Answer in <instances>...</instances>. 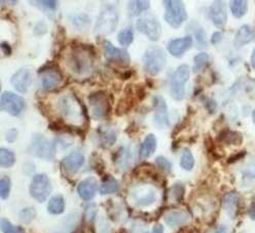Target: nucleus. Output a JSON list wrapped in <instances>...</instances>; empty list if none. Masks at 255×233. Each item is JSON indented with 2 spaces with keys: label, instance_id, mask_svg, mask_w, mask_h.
I'll return each mask as SVG.
<instances>
[{
  "label": "nucleus",
  "instance_id": "f257e3e1",
  "mask_svg": "<svg viewBox=\"0 0 255 233\" xmlns=\"http://www.w3.org/2000/svg\"><path fill=\"white\" fill-rule=\"evenodd\" d=\"M95 55L93 45L79 44L73 46L67 59V65L70 71L78 76H85L91 73Z\"/></svg>",
  "mask_w": 255,
  "mask_h": 233
},
{
  "label": "nucleus",
  "instance_id": "f03ea898",
  "mask_svg": "<svg viewBox=\"0 0 255 233\" xmlns=\"http://www.w3.org/2000/svg\"><path fill=\"white\" fill-rule=\"evenodd\" d=\"M143 69L151 75L155 76L161 73L166 66V55L159 46H149L142 58Z\"/></svg>",
  "mask_w": 255,
  "mask_h": 233
},
{
  "label": "nucleus",
  "instance_id": "7ed1b4c3",
  "mask_svg": "<svg viewBox=\"0 0 255 233\" xmlns=\"http://www.w3.org/2000/svg\"><path fill=\"white\" fill-rule=\"evenodd\" d=\"M30 153L44 160H53L56 154V143L47 140L41 134H33L29 147Z\"/></svg>",
  "mask_w": 255,
  "mask_h": 233
},
{
  "label": "nucleus",
  "instance_id": "20e7f679",
  "mask_svg": "<svg viewBox=\"0 0 255 233\" xmlns=\"http://www.w3.org/2000/svg\"><path fill=\"white\" fill-rule=\"evenodd\" d=\"M118 22L119 13L116 7L110 4H105L100 11L97 23H96L95 32L103 35L114 32L118 26Z\"/></svg>",
  "mask_w": 255,
  "mask_h": 233
},
{
  "label": "nucleus",
  "instance_id": "39448f33",
  "mask_svg": "<svg viewBox=\"0 0 255 233\" xmlns=\"http://www.w3.org/2000/svg\"><path fill=\"white\" fill-rule=\"evenodd\" d=\"M88 100L91 116L94 119H103L109 115L111 110V103L105 91H94L89 96Z\"/></svg>",
  "mask_w": 255,
  "mask_h": 233
},
{
  "label": "nucleus",
  "instance_id": "423d86ee",
  "mask_svg": "<svg viewBox=\"0 0 255 233\" xmlns=\"http://www.w3.org/2000/svg\"><path fill=\"white\" fill-rule=\"evenodd\" d=\"M165 21L173 28H179L187 19L185 5L180 0H165Z\"/></svg>",
  "mask_w": 255,
  "mask_h": 233
},
{
  "label": "nucleus",
  "instance_id": "0eeeda50",
  "mask_svg": "<svg viewBox=\"0 0 255 233\" xmlns=\"http://www.w3.org/2000/svg\"><path fill=\"white\" fill-rule=\"evenodd\" d=\"M190 70L187 65L179 66L176 71L174 72L171 81H170V94L171 97L176 100L181 101L185 96V88L184 85L189 78Z\"/></svg>",
  "mask_w": 255,
  "mask_h": 233
},
{
  "label": "nucleus",
  "instance_id": "6e6552de",
  "mask_svg": "<svg viewBox=\"0 0 255 233\" xmlns=\"http://www.w3.org/2000/svg\"><path fill=\"white\" fill-rule=\"evenodd\" d=\"M38 74L41 75V86L44 90H52L58 87L63 81V74L60 68L51 63H46L39 70Z\"/></svg>",
  "mask_w": 255,
  "mask_h": 233
},
{
  "label": "nucleus",
  "instance_id": "1a4fd4ad",
  "mask_svg": "<svg viewBox=\"0 0 255 233\" xmlns=\"http://www.w3.org/2000/svg\"><path fill=\"white\" fill-rule=\"evenodd\" d=\"M29 192L38 203H44L52 192V184L49 177L44 174L35 175L30 184Z\"/></svg>",
  "mask_w": 255,
  "mask_h": 233
},
{
  "label": "nucleus",
  "instance_id": "9d476101",
  "mask_svg": "<svg viewBox=\"0 0 255 233\" xmlns=\"http://www.w3.org/2000/svg\"><path fill=\"white\" fill-rule=\"evenodd\" d=\"M136 28L140 33L147 36L151 41H157L162 35V26L153 15H145L136 22Z\"/></svg>",
  "mask_w": 255,
  "mask_h": 233
},
{
  "label": "nucleus",
  "instance_id": "9b49d317",
  "mask_svg": "<svg viewBox=\"0 0 255 233\" xmlns=\"http://www.w3.org/2000/svg\"><path fill=\"white\" fill-rule=\"evenodd\" d=\"M25 107V100L11 91H3L0 97V109L12 116L22 113Z\"/></svg>",
  "mask_w": 255,
  "mask_h": 233
},
{
  "label": "nucleus",
  "instance_id": "f8f14e48",
  "mask_svg": "<svg viewBox=\"0 0 255 233\" xmlns=\"http://www.w3.org/2000/svg\"><path fill=\"white\" fill-rule=\"evenodd\" d=\"M103 52L105 59L108 62H110V63L119 64L121 66H128L130 64L131 58L129 53L126 50L116 48V46L108 40L103 41Z\"/></svg>",
  "mask_w": 255,
  "mask_h": 233
},
{
  "label": "nucleus",
  "instance_id": "ddd939ff",
  "mask_svg": "<svg viewBox=\"0 0 255 233\" xmlns=\"http://www.w3.org/2000/svg\"><path fill=\"white\" fill-rule=\"evenodd\" d=\"M154 109V121L159 128H168L170 126L168 107L162 96H154L152 99Z\"/></svg>",
  "mask_w": 255,
  "mask_h": 233
},
{
  "label": "nucleus",
  "instance_id": "4468645a",
  "mask_svg": "<svg viewBox=\"0 0 255 233\" xmlns=\"http://www.w3.org/2000/svg\"><path fill=\"white\" fill-rule=\"evenodd\" d=\"M210 17L214 26L218 29H223L228 22V11L225 1L216 0L210 6Z\"/></svg>",
  "mask_w": 255,
  "mask_h": 233
},
{
  "label": "nucleus",
  "instance_id": "2eb2a0df",
  "mask_svg": "<svg viewBox=\"0 0 255 233\" xmlns=\"http://www.w3.org/2000/svg\"><path fill=\"white\" fill-rule=\"evenodd\" d=\"M10 83L18 91L25 94L28 91L31 83H32V77L31 72L28 68H22L15 72L10 78Z\"/></svg>",
  "mask_w": 255,
  "mask_h": 233
},
{
  "label": "nucleus",
  "instance_id": "dca6fc26",
  "mask_svg": "<svg viewBox=\"0 0 255 233\" xmlns=\"http://www.w3.org/2000/svg\"><path fill=\"white\" fill-rule=\"evenodd\" d=\"M84 162H85L84 154L79 151H74L69 155H67V156L64 157L61 161V164L67 174L73 175L83 166Z\"/></svg>",
  "mask_w": 255,
  "mask_h": 233
},
{
  "label": "nucleus",
  "instance_id": "f3484780",
  "mask_svg": "<svg viewBox=\"0 0 255 233\" xmlns=\"http://www.w3.org/2000/svg\"><path fill=\"white\" fill-rule=\"evenodd\" d=\"M193 38L185 36L171 40L167 45V51L175 58H181L185 52H187L193 45Z\"/></svg>",
  "mask_w": 255,
  "mask_h": 233
},
{
  "label": "nucleus",
  "instance_id": "a211bd4d",
  "mask_svg": "<svg viewBox=\"0 0 255 233\" xmlns=\"http://www.w3.org/2000/svg\"><path fill=\"white\" fill-rule=\"evenodd\" d=\"M97 191V180L93 177L87 178L78 184L77 193L84 200H91Z\"/></svg>",
  "mask_w": 255,
  "mask_h": 233
},
{
  "label": "nucleus",
  "instance_id": "6ab92c4d",
  "mask_svg": "<svg viewBox=\"0 0 255 233\" xmlns=\"http://www.w3.org/2000/svg\"><path fill=\"white\" fill-rule=\"evenodd\" d=\"M189 218V214L185 211H171L165 215V222L168 226L174 228L186 224Z\"/></svg>",
  "mask_w": 255,
  "mask_h": 233
},
{
  "label": "nucleus",
  "instance_id": "aec40b11",
  "mask_svg": "<svg viewBox=\"0 0 255 233\" xmlns=\"http://www.w3.org/2000/svg\"><path fill=\"white\" fill-rule=\"evenodd\" d=\"M254 36H255V32L252 29V27H250L249 25H244L239 29L238 32L236 33L234 44L236 48H242V46H244L245 44L252 41Z\"/></svg>",
  "mask_w": 255,
  "mask_h": 233
},
{
  "label": "nucleus",
  "instance_id": "412c9836",
  "mask_svg": "<svg viewBox=\"0 0 255 233\" xmlns=\"http://www.w3.org/2000/svg\"><path fill=\"white\" fill-rule=\"evenodd\" d=\"M217 141L226 145H240L243 142V136L241 133L227 129L219 133Z\"/></svg>",
  "mask_w": 255,
  "mask_h": 233
},
{
  "label": "nucleus",
  "instance_id": "4be33fe9",
  "mask_svg": "<svg viewBox=\"0 0 255 233\" xmlns=\"http://www.w3.org/2000/svg\"><path fill=\"white\" fill-rule=\"evenodd\" d=\"M98 138L100 144L103 148H108L113 146L117 141V133L111 127H102L99 128L98 131Z\"/></svg>",
  "mask_w": 255,
  "mask_h": 233
},
{
  "label": "nucleus",
  "instance_id": "5701e85b",
  "mask_svg": "<svg viewBox=\"0 0 255 233\" xmlns=\"http://www.w3.org/2000/svg\"><path fill=\"white\" fill-rule=\"evenodd\" d=\"M156 149V138L153 134H149L145 137L144 141L142 142L141 147H140V157L145 159L148 158L152 153H154Z\"/></svg>",
  "mask_w": 255,
  "mask_h": 233
},
{
  "label": "nucleus",
  "instance_id": "b1692460",
  "mask_svg": "<svg viewBox=\"0 0 255 233\" xmlns=\"http://www.w3.org/2000/svg\"><path fill=\"white\" fill-rule=\"evenodd\" d=\"M136 205L140 207H147L154 203L155 193L151 189H141L134 194Z\"/></svg>",
  "mask_w": 255,
  "mask_h": 233
},
{
  "label": "nucleus",
  "instance_id": "393cba45",
  "mask_svg": "<svg viewBox=\"0 0 255 233\" xmlns=\"http://www.w3.org/2000/svg\"><path fill=\"white\" fill-rule=\"evenodd\" d=\"M239 206V195L236 192H230L223 197V208L232 217L235 216Z\"/></svg>",
  "mask_w": 255,
  "mask_h": 233
},
{
  "label": "nucleus",
  "instance_id": "a878e982",
  "mask_svg": "<svg viewBox=\"0 0 255 233\" xmlns=\"http://www.w3.org/2000/svg\"><path fill=\"white\" fill-rule=\"evenodd\" d=\"M65 210V200L62 195L53 196L47 204V212L51 215H60Z\"/></svg>",
  "mask_w": 255,
  "mask_h": 233
},
{
  "label": "nucleus",
  "instance_id": "bb28decb",
  "mask_svg": "<svg viewBox=\"0 0 255 233\" xmlns=\"http://www.w3.org/2000/svg\"><path fill=\"white\" fill-rule=\"evenodd\" d=\"M119 189V182L111 176H106L102 180V185L100 187V193L102 195L116 193Z\"/></svg>",
  "mask_w": 255,
  "mask_h": 233
},
{
  "label": "nucleus",
  "instance_id": "cd10ccee",
  "mask_svg": "<svg viewBox=\"0 0 255 233\" xmlns=\"http://www.w3.org/2000/svg\"><path fill=\"white\" fill-rule=\"evenodd\" d=\"M230 7L234 17L240 19L248 10V2L245 0H233L230 2Z\"/></svg>",
  "mask_w": 255,
  "mask_h": 233
},
{
  "label": "nucleus",
  "instance_id": "c85d7f7f",
  "mask_svg": "<svg viewBox=\"0 0 255 233\" xmlns=\"http://www.w3.org/2000/svg\"><path fill=\"white\" fill-rule=\"evenodd\" d=\"M189 29L194 30L193 32L196 36L199 49H206L208 46V42H207V35L206 32L204 31V29L202 27H200L196 22H193L189 25Z\"/></svg>",
  "mask_w": 255,
  "mask_h": 233
},
{
  "label": "nucleus",
  "instance_id": "c756f323",
  "mask_svg": "<svg viewBox=\"0 0 255 233\" xmlns=\"http://www.w3.org/2000/svg\"><path fill=\"white\" fill-rule=\"evenodd\" d=\"M150 6L148 0H134V1L128 2V8H129L132 15H139L141 12L146 11Z\"/></svg>",
  "mask_w": 255,
  "mask_h": 233
},
{
  "label": "nucleus",
  "instance_id": "7c9ffc66",
  "mask_svg": "<svg viewBox=\"0 0 255 233\" xmlns=\"http://www.w3.org/2000/svg\"><path fill=\"white\" fill-rule=\"evenodd\" d=\"M15 162V156L13 152L6 148L0 149V164L2 167H10Z\"/></svg>",
  "mask_w": 255,
  "mask_h": 233
},
{
  "label": "nucleus",
  "instance_id": "2f4dec72",
  "mask_svg": "<svg viewBox=\"0 0 255 233\" xmlns=\"http://www.w3.org/2000/svg\"><path fill=\"white\" fill-rule=\"evenodd\" d=\"M180 165L185 170H191L195 166V158L189 149H184L180 158Z\"/></svg>",
  "mask_w": 255,
  "mask_h": 233
},
{
  "label": "nucleus",
  "instance_id": "473e14b6",
  "mask_svg": "<svg viewBox=\"0 0 255 233\" xmlns=\"http://www.w3.org/2000/svg\"><path fill=\"white\" fill-rule=\"evenodd\" d=\"M210 62V57L208 54L206 53H200L194 58V71L195 72H200L202 71L207 65L209 64Z\"/></svg>",
  "mask_w": 255,
  "mask_h": 233
},
{
  "label": "nucleus",
  "instance_id": "72a5a7b5",
  "mask_svg": "<svg viewBox=\"0 0 255 233\" xmlns=\"http://www.w3.org/2000/svg\"><path fill=\"white\" fill-rule=\"evenodd\" d=\"M134 40V33L131 29H124L118 34V41L122 46H129Z\"/></svg>",
  "mask_w": 255,
  "mask_h": 233
},
{
  "label": "nucleus",
  "instance_id": "f704fd0d",
  "mask_svg": "<svg viewBox=\"0 0 255 233\" xmlns=\"http://www.w3.org/2000/svg\"><path fill=\"white\" fill-rule=\"evenodd\" d=\"M36 216V211L33 207H29V208H25L23 209L20 214H19V218L20 220L25 223V224H29L30 222H32L34 220Z\"/></svg>",
  "mask_w": 255,
  "mask_h": 233
},
{
  "label": "nucleus",
  "instance_id": "c9c22d12",
  "mask_svg": "<svg viewBox=\"0 0 255 233\" xmlns=\"http://www.w3.org/2000/svg\"><path fill=\"white\" fill-rule=\"evenodd\" d=\"M0 226H1V230L3 233H26L22 227L13 226L8 220L4 218H1Z\"/></svg>",
  "mask_w": 255,
  "mask_h": 233
},
{
  "label": "nucleus",
  "instance_id": "e433bc0d",
  "mask_svg": "<svg viewBox=\"0 0 255 233\" xmlns=\"http://www.w3.org/2000/svg\"><path fill=\"white\" fill-rule=\"evenodd\" d=\"M170 194L176 203H180L184 194V186L181 183L174 184L170 189Z\"/></svg>",
  "mask_w": 255,
  "mask_h": 233
},
{
  "label": "nucleus",
  "instance_id": "4c0bfd02",
  "mask_svg": "<svg viewBox=\"0 0 255 233\" xmlns=\"http://www.w3.org/2000/svg\"><path fill=\"white\" fill-rule=\"evenodd\" d=\"M11 188V182L10 179L6 176L2 177L0 180V196L2 199H6L9 196Z\"/></svg>",
  "mask_w": 255,
  "mask_h": 233
},
{
  "label": "nucleus",
  "instance_id": "58836bf2",
  "mask_svg": "<svg viewBox=\"0 0 255 233\" xmlns=\"http://www.w3.org/2000/svg\"><path fill=\"white\" fill-rule=\"evenodd\" d=\"M155 163L157 164V166L159 168H161L162 170H164L165 173H167V174L171 173L172 164H171V162L165 156H157L155 158Z\"/></svg>",
  "mask_w": 255,
  "mask_h": 233
},
{
  "label": "nucleus",
  "instance_id": "ea45409f",
  "mask_svg": "<svg viewBox=\"0 0 255 233\" xmlns=\"http://www.w3.org/2000/svg\"><path fill=\"white\" fill-rule=\"evenodd\" d=\"M34 3L38 4L39 7L45 9V10H55L57 8V1L54 0H46V1H35Z\"/></svg>",
  "mask_w": 255,
  "mask_h": 233
},
{
  "label": "nucleus",
  "instance_id": "a19ab883",
  "mask_svg": "<svg viewBox=\"0 0 255 233\" xmlns=\"http://www.w3.org/2000/svg\"><path fill=\"white\" fill-rule=\"evenodd\" d=\"M96 212H97V209H96L95 204H90L87 209H86V219L89 222H92L95 219Z\"/></svg>",
  "mask_w": 255,
  "mask_h": 233
},
{
  "label": "nucleus",
  "instance_id": "79ce46f5",
  "mask_svg": "<svg viewBox=\"0 0 255 233\" xmlns=\"http://www.w3.org/2000/svg\"><path fill=\"white\" fill-rule=\"evenodd\" d=\"M129 233H148V228L144 224L134 223L129 230Z\"/></svg>",
  "mask_w": 255,
  "mask_h": 233
},
{
  "label": "nucleus",
  "instance_id": "37998d69",
  "mask_svg": "<svg viewBox=\"0 0 255 233\" xmlns=\"http://www.w3.org/2000/svg\"><path fill=\"white\" fill-rule=\"evenodd\" d=\"M17 137H18V131L15 129H10L5 134V139L8 143L14 142L15 140H17Z\"/></svg>",
  "mask_w": 255,
  "mask_h": 233
},
{
  "label": "nucleus",
  "instance_id": "c03bdc74",
  "mask_svg": "<svg viewBox=\"0 0 255 233\" xmlns=\"http://www.w3.org/2000/svg\"><path fill=\"white\" fill-rule=\"evenodd\" d=\"M205 107L207 108V110H208L210 113H214V111L216 110V107H217V104L214 100L212 99H208L206 101L205 103Z\"/></svg>",
  "mask_w": 255,
  "mask_h": 233
},
{
  "label": "nucleus",
  "instance_id": "a18cd8bd",
  "mask_svg": "<svg viewBox=\"0 0 255 233\" xmlns=\"http://www.w3.org/2000/svg\"><path fill=\"white\" fill-rule=\"evenodd\" d=\"M1 49H2V52H3V54L5 56H10L11 55L12 49H11V46L7 42H2L1 43Z\"/></svg>",
  "mask_w": 255,
  "mask_h": 233
},
{
  "label": "nucleus",
  "instance_id": "49530a36",
  "mask_svg": "<svg viewBox=\"0 0 255 233\" xmlns=\"http://www.w3.org/2000/svg\"><path fill=\"white\" fill-rule=\"evenodd\" d=\"M222 40V33L221 32H215L213 33L211 37V43L212 44H218Z\"/></svg>",
  "mask_w": 255,
  "mask_h": 233
},
{
  "label": "nucleus",
  "instance_id": "de8ad7c7",
  "mask_svg": "<svg viewBox=\"0 0 255 233\" xmlns=\"http://www.w3.org/2000/svg\"><path fill=\"white\" fill-rule=\"evenodd\" d=\"M246 154V152L245 151H242V152H239L238 154H236V155H234V156H232L230 159H229V162H235V161H237L238 159H240V158H242L244 155Z\"/></svg>",
  "mask_w": 255,
  "mask_h": 233
},
{
  "label": "nucleus",
  "instance_id": "09e8293b",
  "mask_svg": "<svg viewBox=\"0 0 255 233\" xmlns=\"http://www.w3.org/2000/svg\"><path fill=\"white\" fill-rule=\"evenodd\" d=\"M152 233H164V226L162 224H155L152 228Z\"/></svg>",
  "mask_w": 255,
  "mask_h": 233
},
{
  "label": "nucleus",
  "instance_id": "8fccbe9b",
  "mask_svg": "<svg viewBox=\"0 0 255 233\" xmlns=\"http://www.w3.org/2000/svg\"><path fill=\"white\" fill-rule=\"evenodd\" d=\"M213 233H227V228L225 226H220Z\"/></svg>",
  "mask_w": 255,
  "mask_h": 233
},
{
  "label": "nucleus",
  "instance_id": "3c124183",
  "mask_svg": "<svg viewBox=\"0 0 255 233\" xmlns=\"http://www.w3.org/2000/svg\"><path fill=\"white\" fill-rule=\"evenodd\" d=\"M251 66L255 70V50L252 52V55H251Z\"/></svg>",
  "mask_w": 255,
  "mask_h": 233
},
{
  "label": "nucleus",
  "instance_id": "603ef678",
  "mask_svg": "<svg viewBox=\"0 0 255 233\" xmlns=\"http://www.w3.org/2000/svg\"><path fill=\"white\" fill-rule=\"evenodd\" d=\"M252 118H253V122H254V124H255V110H254L253 113H252Z\"/></svg>",
  "mask_w": 255,
  "mask_h": 233
},
{
  "label": "nucleus",
  "instance_id": "864d4df0",
  "mask_svg": "<svg viewBox=\"0 0 255 233\" xmlns=\"http://www.w3.org/2000/svg\"><path fill=\"white\" fill-rule=\"evenodd\" d=\"M74 233H84V232H82V231H77V232H74Z\"/></svg>",
  "mask_w": 255,
  "mask_h": 233
}]
</instances>
